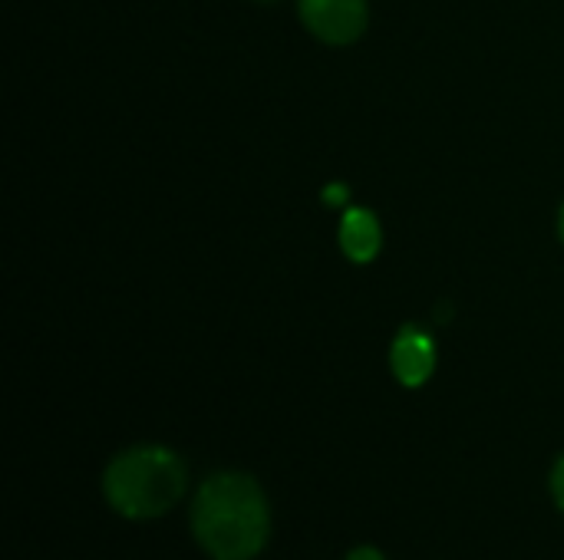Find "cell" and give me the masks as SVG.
I'll return each instance as SVG.
<instances>
[{"instance_id": "cell-1", "label": "cell", "mask_w": 564, "mask_h": 560, "mask_svg": "<svg viewBox=\"0 0 564 560\" xmlns=\"http://www.w3.org/2000/svg\"><path fill=\"white\" fill-rule=\"evenodd\" d=\"M268 502L254 479L238 472L212 475L192 505V528L215 560H251L268 541Z\"/></svg>"}, {"instance_id": "cell-2", "label": "cell", "mask_w": 564, "mask_h": 560, "mask_svg": "<svg viewBox=\"0 0 564 560\" xmlns=\"http://www.w3.org/2000/svg\"><path fill=\"white\" fill-rule=\"evenodd\" d=\"M185 462L162 446H139L112 459L102 475L106 502L132 521L165 515L185 492Z\"/></svg>"}, {"instance_id": "cell-3", "label": "cell", "mask_w": 564, "mask_h": 560, "mask_svg": "<svg viewBox=\"0 0 564 560\" xmlns=\"http://www.w3.org/2000/svg\"><path fill=\"white\" fill-rule=\"evenodd\" d=\"M301 20L324 43H350L367 26V0H301Z\"/></svg>"}, {"instance_id": "cell-4", "label": "cell", "mask_w": 564, "mask_h": 560, "mask_svg": "<svg viewBox=\"0 0 564 560\" xmlns=\"http://www.w3.org/2000/svg\"><path fill=\"white\" fill-rule=\"evenodd\" d=\"M390 363H393V373H397V380L403 386H423L433 376V366H436L433 340L416 327H403L400 337L393 340Z\"/></svg>"}, {"instance_id": "cell-5", "label": "cell", "mask_w": 564, "mask_h": 560, "mask_svg": "<svg viewBox=\"0 0 564 560\" xmlns=\"http://www.w3.org/2000/svg\"><path fill=\"white\" fill-rule=\"evenodd\" d=\"M340 244H344L350 261L364 264V261L377 257V251H380V224H377V218L370 211H364V208L347 211L344 221H340Z\"/></svg>"}, {"instance_id": "cell-6", "label": "cell", "mask_w": 564, "mask_h": 560, "mask_svg": "<svg viewBox=\"0 0 564 560\" xmlns=\"http://www.w3.org/2000/svg\"><path fill=\"white\" fill-rule=\"evenodd\" d=\"M552 495H555L558 508H562V512H564V455H562V459H558L555 472H552Z\"/></svg>"}, {"instance_id": "cell-7", "label": "cell", "mask_w": 564, "mask_h": 560, "mask_svg": "<svg viewBox=\"0 0 564 560\" xmlns=\"http://www.w3.org/2000/svg\"><path fill=\"white\" fill-rule=\"evenodd\" d=\"M324 201H327V205H344V201H347V185H327Z\"/></svg>"}, {"instance_id": "cell-8", "label": "cell", "mask_w": 564, "mask_h": 560, "mask_svg": "<svg viewBox=\"0 0 564 560\" xmlns=\"http://www.w3.org/2000/svg\"><path fill=\"white\" fill-rule=\"evenodd\" d=\"M347 560H383V554L377 548H357V551L347 554Z\"/></svg>"}, {"instance_id": "cell-9", "label": "cell", "mask_w": 564, "mask_h": 560, "mask_svg": "<svg viewBox=\"0 0 564 560\" xmlns=\"http://www.w3.org/2000/svg\"><path fill=\"white\" fill-rule=\"evenodd\" d=\"M558 231H562V241H564V208H562V218H558Z\"/></svg>"}]
</instances>
